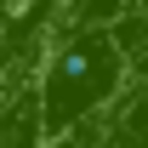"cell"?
Segmentation results:
<instances>
[{
	"mask_svg": "<svg viewBox=\"0 0 148 148\" xmlns=\"http://www.w3.org/2000/svg\"><path fill=\"white\" fill-rule=\"evenodd\" d=\"M120 74H125V46H120L114 29H86V34L63 40V51L46 69V114H40V125L51 137H63L74 120H86L120 86Z\"/></svg>",
	"mask_w": 148,
	"mask_h": 148,
	"instance_id": "obj_1",
	"label": "cell"
}]
</instances>
